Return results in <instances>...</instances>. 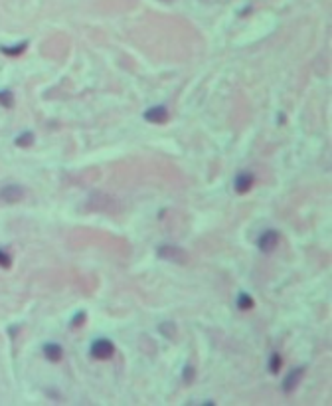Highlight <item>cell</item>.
I'll use <instances>...</instances> for the list:
<instances>
[{"label":"cell","instance_id":"19","mask_svg":"<svg viewBox=\"0 0 332 406\" xmlns=\"http://www.w3.org/2000/svg\"><path fill=\"white\" fill-rule=\"evenodd\" d=\"M164 2H170V0H164Z\"/></svg>","mask_w":332,"mask_h":406},{"label":"cell","instance_id":"2","mask_svg":"<svg viewBox=\"0 0 332 406\" xmlns=\"http://www.w3.org/2000/svg\"><path fill=\"white\" fill-rule=\"evenodd\" d=\"M89 353H91V357H93V358L107 360V358L113 357V353H115V347H113V343H111L109 339H97V341H93V345H91Z\"/></svg>","mask_w":332,"mask_h":406},{"label":"cell","instance_id":"6","mask_svg":"<svg viewBox=\"0 0 332 406\" xmlns=\"http://www.w3.org/2000/svg\"><path fill=\"white\" fill-rule=\"evenodd\" d=\"M144 119L150 123H166L168 121V109L164 105H154L148 111H144Z\"/></svg>","mask_w":332,"mask_h":406},{"label":"cell","instance_id":"16","mask_svg":"<svg viewBox=\"0 0 332 406\" xmlns=\"http://www.w3.org/2000/svg\"><path fill=\"white\" fill-rule=\"evenodd\" d=\"M192 381H194V369L186 367V369H184V382H186V384H190Z\"/></svg>","mask_w":332,"mask_h":406},{"label":"cell","instance_id":"4","mask_svg":"<svg viewBox=\"0 0 332 406\" xmlns=\"http://www.w3.org/2000/svg\"><path fill=\"white\" fill-rule=\"evenodd\" d=\"M257 244H259V250L263 254H271L279 244V232L277 230H265Z\"/></svg>","mask_w":332,"mask_h":406},{"label":"cell","instance_id":"14","mask_svg":"<svg viewBox=\"0 0 332 406\" xmlns=\"http://www.w3.org/2000/svg\"><path fill=\"white\" fill-rule=\"evenodd\" d=\"M279 367H281V355H273L271 357V363H269V369H271V373H279Z\"/></svg>","mask_w":332,"mask_h":406},{"label":"cell","instance_id":"15","mask_svg":"<svg viewBox=\"0 0 332 406\" xmlns=\"http://www.w3.org/2000/svg\"><path fill=\"white\" fill-rule=\"evenodd\" d=\"M160 331H162V333H166L168 337H172V335L176 333V327H174L172 323H162V325H160Z\"/></svg>","mask_w":332,"mask_h":406},{"label":"cell","instance_id":"18","mask_svg":"<svg viewBox=\"0 0 332 406\" xmlns=\"http://www.w3.org/2000/svg\"><path fill=\"white\" fill-rule=\"evenodd\" d=\"M83 319H85V313H77V315H75V319L71 321V327H75L77 323H83Z\"/></svg>","mask_w":332,"mask_h":406},{"label":"cell","instance_id":"13","mask_svg":"<svg viewBox=\"0 0 332 406\" xmlns=\"http://www.w3.org/2000/svg\"><path fill=\"white\" fill-rule=\"evenodd\" d=\"M32 143H34V135H32V133H24V135H20V137L16 139V145H18V147H30Z\"/></svg>","mask_w":332,"mask_h":406},{"label":"cell","instance_id":"5","mask_svg":"<svg viewBox=\"0 0 332 406\" xmlns=\"http://www.w3.org/2000/svg\"><path fill=\"white\" fill-rule=\"evenodd\" d=\"M303 375H305V369H293L283 381L285 392H293V390L299 386V382L303 381Z\"/></svg>","mask_w":332,"mask_h":406},{"label":"cell","instance_id":"10","mask_svg":"<svg viewBox=\"0 0 332 406\" xmlns=\"http://www.w3.org/2000/svg\"><path fill=\"white\" fill-rule=\"evenodd\" d=\"M237 307L241 311H247L253 307V299L247 295V293H239V297H237Z\"/></svg>","mask_w":332,"mask_h":406},{"label":"cell","instance_id":"9","mask_svg":"<svg viewBox=\"0 0 332 406\" xmlns=\"http://www.w3.org/2000/svg\"><path fill=\"white\" fill-rule=\"evenodd\" d=\"M44 355H46L47 360L58 363L62 358V355H64V349L58 343H47V345H44Z\"/></svg>","mask_w":332,"mask_h":406},{"label":"cell","instance_id":"3","mask_svg":"<svg viewBox=\"0 0 332 406\" xmlns=\"http://www.w3.org/2000/svg\"><path fill=\"white\" fill-rule=\"evenodd\" d=\"M89 208L99 210V212H115V210H119L115 206V198L105 196V194H93L89 198Z\"/></svg>","mask_w":332,"mask_h":406},{"label":"cell","instance_id":"1","mask_svg":"<svg viewBox=\"0 0 332 406\" xmlns=\"http://www.w3.org/2000/svg\"><path fill=\"white\" fill-rule=\"evenodd\" d=\"M156 254H158L162 260H168V262H172V263H186L188 262V254H186L182 248H178V246L164 244V246H160V248L156 250Z\"/></svg>","mask_w":332,"mask_h":406},{"label":"cell","instance_id":"8","mask_svg":"<svg viewBox=\"0 0 332 406\" xmlns=\"http://www.w3.org/2000/svg\"><path fill=\"white\" fill-rule=\"evenodd\" d=\"M255 185V178H253V174L251 172H241V174H237L236 178V191L239 194H243V192H247L251 187Z\"/></svg>","mask_w":332,"mask_h":406},{"label":"cell","instance_id":"7","mask_svg":"<svg viewBox=\"0 0 332 406\" xmlns=\"http://www.w3.org/2000/svg\"><path fill=\"white\" fill-rule=\"evenodd\" d=\"M24 196V189L18 185H6L2 191H0V198L6 200V202H18L22 200Z\"/></svg>","mask_w":332,"mask_h":406},{"label":"cell","instance_id":"17","mask_svg":"<svg viewBox=\"0 0 332 406\" xmlns=\"http://www.w3.org/2000/svg\"><path fill=\"white\" fill-rule=\"evenodd\" d=\"M0 265H4V267L10 265V256L6 252H2V250H0Z\"/></svg>","mask_w":332,"mask_h":406},{"label":"cell","instance_id":"12","mask_svg":"<svg viewBox=\"0 0 332 406\" xmlns=\"http://www.w3.org/2000/svg\"><path fill=\"white\" fill-rule=\"evenodd\" d=\"M24 50H26V42H22L20 46H12V48H6V46H4L2 52H4L6 56H20Z\"/></svg>","mask_w":332,"mask_h":406},{"label":"cell","instance_id":"11","mask_svg":"<svg viewBox=\"0 0 332 406\" xmlns=\"http://www.w3.org/2000/svg\"><path fill=\"white\" fill-rule=\"evenodd\" d=\"M0 105H4V107H12V105H14V96H12V92H8V89H2V92H0Z\"/></svg>","mask_w":332,"mask_h":406}]
</instances>
